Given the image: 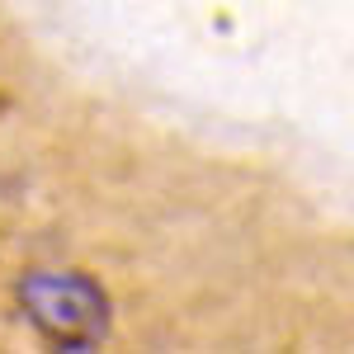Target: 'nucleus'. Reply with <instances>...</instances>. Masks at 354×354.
<instances>
[{"instance_id": "1", "label": "nucleus", "mask_w": 354, "mask_h": 354, "mask_svg": "<svg viewBox=\"0 0 354 354\" xmlns=\"http://www.w3.org/2000/svg\"><path fill=\"white\" fill-rule=\"evenodd\" d=\"M15 298L24 322L57 350H95L113 326L109 293L81 270H28Z\"/></svg>"}]
</instances>
